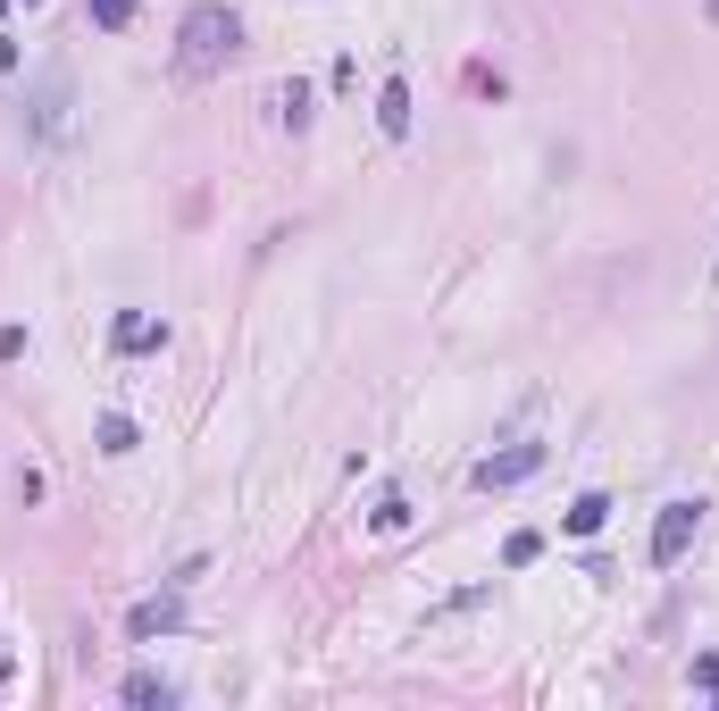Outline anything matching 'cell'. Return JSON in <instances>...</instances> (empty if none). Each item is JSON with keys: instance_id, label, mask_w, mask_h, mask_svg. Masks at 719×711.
Segmentation results:
<instances>
[{"instance_id": "13", "label": "cell", "mask_w": 719, "mask_h": 711, "mask_svg": "<svg viewBox=\"0 0 719 711\" xmlns=\"http://www.w3.org/2000/svg\"><path fill=\"white\" fill-rule=\"evenodd\" d=\"M9 68H18V42H9V34H0V75H9Z\"/></svg>"}, {"instance_id": "2", "label": "cell", "mask_w": 719, "mask_h": 711, "mask_svg": "<svg viewBox=\"0 0 719 711\" xmlns=\"http://www.w3.org/2000/svg\"><path fill=\"white\" fill-rule=\"evenodd\" d=\"M695 536H702V503H661V519H653V569H678Z\"/></svg>"}, {"instance_id": "4", "label": "cell", "mask_w": 719, "mask_h": 711, "mask_svg": "<svg viewBox=\"0 0 719 711\" xmlns=\"http://www.w3.org/2000/svg\"><path fill=\"white\" fill-rule=\"evenodd\" d=\"M159 343H168V327H159V319H143V310L117 319V352H159Z\"/></svg>"}, {"instance_id": "11", "label": "cell", "mask_w": 719, "mask_h": 711, "mask_svg": "<svg viewBox=\"0 0 719 711\" xmlns=\"http://www.w3.org/2000/svg\"><path fill=\"white\" fill-rule=\"evenodd\" d=\"M535 553H544V536H535V527H519V536H511V544H502V561H511V569H528V561H535Z\"/></svg>"}, {"instance_id": "14", "label": "cell", "mask_w": 719, "mask_h": 711, "mask_svg": "<svg viewBox=\"0 0 719 711\" xmlns=\"http://www.w3.org/2000/svg\"><path fill=\"white\" fill-rule=\"evenodd\" d=\"M711 18H719V0H711Z\"/></svg>"}, {"instance_id": "15", "label": "cell", "mask_w": 719, "mask_h": 711, "mask_svg": "<svg viewBox=\"0 0 719 711\" xmlns=\"http://www.w3.org/2000/svg\"><path fill=\"white\" fill-rule=\"evenodd\" d=\"M0 9H9V0H0Z\"/></svg>"}, {"instance_id": "6", "label": "cell", "mask_w": 719, "mask_h": 711, "mask_svg": "<svg viewBox=\"0 0 719 711\" xmlns=\"http://www.w3.org/2000/svg\"><path fill=\"white\" fill-rule=\"evenodd\" d=\"M603 519H611V494H577L561 527H569V536H594V527H603Z\"/></svg>"}, {"instance_id": "1", "label": "cell", "mask_w": 719, "mask_h": 711, "mask_svg": "<svg viewBox=\"0 0 719 711\" xmlns=\"http://www.w3.org/2000/svg\"><path fill=\"white\" fill-rule=\"evenodd\" d=\"M235 9H218V0H201V9H185V25H176V42H185V68H218V59L235 51Z\"/></svg>"}, {"instance_id": "9", "label": "cell", "mask_w": 719, "mask_h": 711, "mask_svg": "<svg viewBox=\"0 0 719 711\" xmlns=\"http://www.w3.org/2000/svg\"><path fill=\"white\" fill-rule=\"evenodd\" d=\"M84 18H93V25H101V34H117V25H126V18H134V0H84Z\"/></svg>"}, {"instance_id": "10", "label": "cell", "mask_w": 719, "mask_h": 711, "mask_svg": "<svg viewBox=\"0 0 719 711\" xmlns=\"http://www.w3.org/2000/svg\"><path fill=\"white\" fill-rule=\"evenodd\" d=\"M101 452H134V419H126V411L101 419Z\"/></svg>"}, {"instance_id": "7", "label": "cell", "mask_w": 719, "mask_h": 711, "mask_svg": "<svg viewBox=\"0 0 719 711\" xmlns=\"http://www.w3.org/2000/svg\"><path fill=\"white\" fill-rule=\"evenodd\" d=\"M126 703H159V711H168L176 687H168V678H152V670H134V678H126Z\"/></svg>"}, {"instance_id": "5", "label": "cell", "mask_w": 719, "mask_h": 711, "mask_svg": "<svg viewBox=\"0 0 719 711\" xmlns=\"http://www.w3.org/2000/svg\"><path fill=\"white\" fill-rule=\"evenodd\" d=\"M377 126H385V134H410V84H402V75L377 93Z\"/></svg>"}, {"instance_id": "3", "label": "cell", "mask_w": 719, "mask_h": 711, "mask_svg": "<svg viewBox=\"0 0 719 711\" xmlns=\"http://www.w3.org/2000/svg\"><path fill=\"white\" fill-rule=\"evenodd\" d=\"M535 468H544V444H511V452H493V461H477V486H528Z\"/></svg>"}, {"instance_id": "8", "label": "cell", "mask_w": 719, "mask_h": 711, "mask_svg": "<svg viewBox=\"0 0 719 711\" xmlns=\"http://www.w3.org/2000/svg\"><path fill=\"white\" fill-rule=\"evenodd\" d=\"M126 628H134V637H159V628H176V602H143Z\"/></svg>"}, {"instance_id": "12", "label": "cell", "mask_w": 719, "mask_h": 711, "mask_svg": "<svg viewBox=\"0 0 719 711\" xmlns=\"http://www.w3.org/2000/svg\"><path fill=\"white\" fill-rule=\"evenodd\" d=\"M695 687H702V694H719V661H695Z\"/></svg>"}]
</instances>
